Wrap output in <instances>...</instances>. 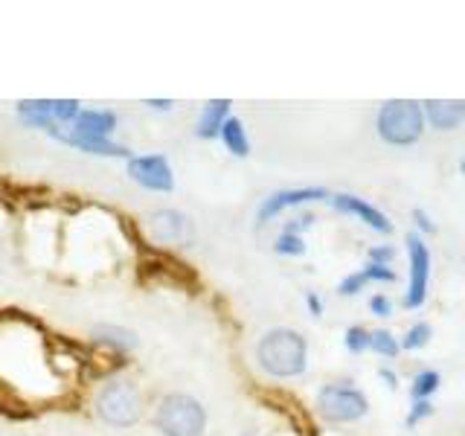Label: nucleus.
Here are the masks:
<instances>
[{
	"label": "nucleus",
	"mask_w": 465,
	"mask_h": 436,
	"mask_svg": "<svg viewBox=\"0 0 465 436\" xmlns=\"http://www.w3.org/2000/svg\"><path fill=\"white\" fill-rule=\"evenodd\" d=\"M305 302H309V309H312L314 317L323 314V300H320L317 294H305Z\"/></svg>",
	"instance_id": "c756f323"
},
{
	"label": "nucleus",
	"mask_w": 465,
	"mask_h": 436,
	"mask_svg": "<svg viewBox=\"0 0 465 436\" xmlns=\"http://www.w3.org/2000/svg\"><path fill=\"white\" fill-rule=\"evenodd\" d=\"M363 273V280H367V285L370 282H396V271H390L387 265H370L361 271Z\"/></svg>",
	"instance_id": "5701e85b"
},
{
	"label": "nucleus",
	"mask_w": 465,
	"mask_h": 436,
	"mask_svg": "<svg viewBox=\"0 0 465 436\" xmlns=\"http://www.w3.org/2000/svg\"><path fill=\"white\" fill-rule=\"evenodd\" d=\"M413 218H416V224L425 230V233H436V224L428 218V213L425 210H413Z\"/></svg>",
	"instance_id": "c85d7f7f"
},
{
	"label": "nucleus",
	"mask_w": 465,
	"mask_h": 436,
	"mask_svg": "<svg viewBox=\"0 0 465 436\" xmlns=\"http://www.w3.org/2000/svg\"><path fill=\"white\" fill-rule=\"evenodd\" d=\"M317 411L326 421L343 425V421H358L361 416H367L370 401L361 390L346 387V384H326L317 392Z\"/></svg>",
	"instance_id": "39448f33"
},
{
	"label": "nucleus",
	"mask_w": 465,
	"mask_h": 436,
	"mask_svg": "<svg viewBox=\"0 0 465 436\" xmlns=\"http://www.w3.org/2000/svg\"><path fill=\"white\" fill-rule=\"evenodd\" d=\"M378 137L390 145H413L425 131V111L411 99H390L378 111Z\"/></svg>",
	"instance_id": "20e7f679"
},
{
	"label": "nucleus",
	"mask_w": 465,
	"mask_h": 436,
	"mask_svg": "<svg viewBox=\"0 0 465 436\" xmlns=\"http://www.w3.org/2000/svg\"><path fill=\"white\" fill-rule=\"evenodd\" d=\"M145 105L154 108V111H169V108L174 105V102H172V99H149V102H145Z\"/></svg>",
	"instance_id": "7c9ffc66"
},
{
	"label": "nucleus",
	"mask_w": 465,
	"mask_h": 436,
	"mask_svg": "<svg viewBox=\"0 0 465 436\" xmlns=\"http://www.w3.org/2000/svg\"><path fill=\"white\" fill-rule=\"evenodd\" d=\"M18 120L29 128H41V131H58L53 120V99H26L18 102Z\"/></svg>",
	"instance_id": "2eb2a0df"
},
{
	"label": "nucleus",
	"mask_w": 465,
	"mask_h": 436,
	"mask_svg": "<svg viewBox=\"0 0 465 436\" xmlns=\"http://www.w3.org/2000/svg\"><path fill=\"white\" fill-rule=\"evenodd\" d=\"M343 343H346V349H349L352 355H361V352H367V349H370L372 334H370L367 329H363V326H349Z\"/></svg>",
	"instance_id": "aec40b11"
},
{
	"label": "nucleus",
	"mask_w": 465,
	"mask_h": 436,
	"mask_svg": "<svg viewBox=\"0 0 465 436\" xmlns=\"http://www.w3.org/2000/svg\"><path fill=\"white\" fill-rule=\"evenodd\" d=\"M331 207L338 210V213H343V215H355V218H361L363 224H370V227L378 230V233H392V222H390V218H387L381 210H375L372 203H367L363 198H358V195H349V193L334 195V198H331Z\"/></svg>",
	"instance_id": "1a4fd4ad"
},
{
	"label": "nucleus",
	"mask_w": 465,
	"mask_h": 436,
	"mask_svg": "<svg viewBox=\"0 0 465 436\" xmlns=\"http://www.w3.org/2000/svg\"><path fill=\"white\" fill-rule=\"evenodd\" d=\"M440 372H433V370H425V372H419L416 378H413V384H411V396H413V401H428L436 390H440Z\"/></svg>",
	"instance_id": "a211bd4d"
},
{
	"label": "nucleus",
	"mask_w": 465,
	"mask_h": 436,
	"mask_svg": "<svg viewBox=\"0 0 465 436\" xmlns=\"http://www.w3.org/2000/svg\"><path fill=\"white\" fill-rule=\"evenodd\" d=\"M378 375L384 378V382H387V387H392V390L399 387V384H396V372H392V370H378Z\"/></svg>",
	"instance_id": "2f4dec72"
},
{
	"label": "nucleus",
	"mask_w": 465,
	"mask_h": 436,
	"mask_svg": "<svg viewBox=\"0 0 465 436\" xmlns=\"http://www.w3.org/2000/svg\"><path fill=\"white\" fill-rule=\"evenodd\" d=\"M53 137H58L67 145H76V149L87 154H102V157H128V149L116 145L114 140H102V137H87V134H73L70 128H58L53 131Z\"/></svg>",
	"instance_id": "f8f14e48"
},
{
	"label": "nucleus",
	"mask_w": 465,
	"mask_h": 436,
	"mask_svg": "<svg viewBox=\"0 0 465 436\" xmlns=\"http://www.w3.org/2000/svg\"><path fill=\"white\" fill-rule=\"evenodd\" d=\"M230 105H232L230 99H213V102H207L203 111H201V116H198L195 134L201 140H215L218 134H222V125L227 123V116H230Z\"/></svg>",
	"instance_id": "4468645a"
},
{
	"label": "nucleus",
	"mask_w": 465,
	"mask_h": 436,
	"mask_svg": "<svg viewBox=\"0 0 465 436\" xmlns=\"http://www.w3.org/2000/svg\"><path fill=\"white\" fill-rule=\"evenodd\" d=\"M259 367L273 378H297L305 372V361H309V346L305 338L294 329H271L262 334L256 346Z\"/></svg>",
	"instance_id": "f257e3e1"
},
{
	"label": "nucleus",
	"mask_w": 465,
	"mask_h": 436,
	"mask_svg": "<svg viewBox=\"0 0 465 436\" xmlns=\"http://www.w3.org/2000/svg\"><path fill=\"white\" fill-rule=\"evenodd\" d=\"M407 256H411V285H407L404 305L407 309H419L425 302L430 285V251L419 233H407Z\"/></svg>",
	"instance_id": "423d86ee"
},
{
	"label": "nucleus",
	"mask_w": 465,
	"mask_h": 436,
	"mask_svg": "<svg viewBox=\"0 0 465 436\" xmlns=\"http://www.w3.org/2000/svg\"><path fill=\"white\" fill-rule=\"evenodd\" d=\"M428 341H430V326L428 323H416L411 332L404 334L401 349H407V352H416V349L428 346Z\"/></svg>",
	"instance_id": "4be33fe9"
},
{
	"label": "nucleus",
	"mask_w": 465,
	"mask_h": 436,
	"mask_svg": "<svg viewBox=\"0 0 465 436\" xmlns=\"http://www.w3.org/2000/svg\"><path fill=\"white\" fill-rule=\"evenodd\" d=\"M128 178L152 193H172L174 174L163 154H140L128 160Z\"/></svg>",
	"instance_id": "0eeeda50"
},
{
	"label": "nucleus",
	"mask_w": 465,
	"mask_h": 436,
	"mask_svg": "<svg viewBox=\"0 0 465 436\" xmlns=\"http://www.w3.org/2000/svg\"><path fill=\"white\" fill-rule=\"evenodd\" d=\"M312 222H314V215H300V218H294V222L285 227V233H294V236H300L305 227H312Z\"/></svg>",
	"instance_id": "cd10ccee"
},
{
	"label": "nucleus",
	"mask_w": 465,
	"mask_h": 436,
	"mask_svg": "<svg viewBox=\"0 0 465 436\" xmlns=\"http://www.w3.org/2000/svg\"><path fill=\"white\" fill-rule=\"evenodd\" d=\"M154 428L163 436H203L207 411L186 392H169L154 407Z\"/></svg>",
	"instance_id": "7ed1b4c3"
},
{
	"label": "nucleus",
	"mask_w": 465,
	"mask_h": 436,
	"mask_svg": "<svg viewBox=\"0 0 465 436\" xmlns=\"http://www.w3.org/2000/svg\"><path fill=\"white\" fill-rule=\"evenodd\" d=\"M244 436H256V431H247V433H244Z\"/></svg>",
	"instance_id": "473e14b6"
},
{
	"label": "nucleus",
	"mask_w": 465,
	"mask_h": 436,
	"mask_svg": "<svg viewBox=\"0 0 465 436\" xmlns=\"http://www.w3.org/2000/svg\"><path fill=\"white\" fill-rule=\"evenodd\" d=\"M94 411L108 428H134L143 416V392L131 378H111L99 387Z\"/></svg>",
	"instance_id": "f03ea898"
},
{
	"label": "nucleus",
	"mask_w": 465,
	"mask_h": 436,
	"mask_svg": "<svg viewBox=\"0 0 465 436\" xmlns=\"http://www.w3.org/2000/svg\"><path fill=\"white\" fill-rule=\"evenodd\" d=\"M114 128H116L114 111H82L79 120L70 125L73 134H87V137H102V140H111Z\"/></svg>",
	"instance_id": "ddd939ff"
},
{
	"label": "nucleus",
	"mask_w": 465,
	"mask_h": 436,
	"mask_svg": "<svg viewBox=\"0 0 465 436\" xmlns=\"http://www.w3.org/2000/svg\"><path fill=\"white\" fill-rule=\"evenodd\" d=\"M149 230L157 242L174 244V242H183L189 236V218L178 210H157L149 218Z\"/></svg>",
	"instance_id": "9d476101"
},
{
	"label": "nucleus",
	"mask_w": 465,
	"mask_h": 436,
	"mask_svg": "<svg viewBox=\"0 0 465 436\" xmlns=\"http://www.w3.org/2000/svg\"><path fill=\"white\" fill-rule=\"evenodd\" d=\"M370 349L372 352H378L381 358H396L399 352H401V343L392 338V334L387 332V329H378V332H372V343H370Z\"/></svg>",
	"instance_id": "6ab92c4d"
},
{
	"label": "nucleus",
	"mask_w": 465,
	"mask_h": 436,
	"mask_svg": "<svg viewBox=\"0 0 465 436\" xmlns=\"http://www.w3.org/2000/svg\"><path fill=\"white\" fill-rule=\"evenodd\" d=\"M425 116L433 128L450 131L465 120V99H430L425 102Z\"/></svg>",
	"instance_id": "9b49d317"
},
{
	"label": "nucleus",
	"mask_w": 465,
	"mask_h": 436,
	"mask_svg": "<svg viewBox=\"0 0 465 436\" xmlns=\"http://www.w3.org/2000/svg\"><path fill=\"white\" fill-rule=\"evenodd\" d=\"M430 413H433V404H430V401H416V404H413V411L407 413L404 425H407V428H413V425H419V421L425 419V416H430Z\"/></svg>",
	"instance_id": "393cba45"
},
{
	"label": "nucleus",
	"mask_w": 465,
	"mask_h": 436,
	"mask_svg": "<svg viewBox=\"0 0 465 436\" xmlns=\"http://www.w3.org/2000/svg\"><path fill=\"white\" fill-rule=\"evenodd\" d=\"M396 259V247H390V244H381V247H372L370 251V262L372 265H387V262Z\"/></svg>",
	"instance_id": "a878e982"
},
{
	"label": "nucleus",
	"mask_w": 465,
	"mask_h": 436,
	"mask_svg": "<svg viewBox=\"0 0 465 436\" xmlns=\"http://www.w3.org/2000/svg\"><path fill=\"white\" fill-rule=\"evenodd\" d=\"M218 137H222V143L227 145L230 154H236V157L251 154V140H247V131H244L239 116H227V123L222 125V134Z\"/></svg>",
	"instance_id": "dca6fc26"
},
{
	"label": "nucleus",
	"mask_w": 465,
	"mask_h": 436,
	"mask_svg": "<svg viewBox=\"0 0 465 436\" xmlns=\"http://www.w3.org/2000/svg\"><path fill=\"white\" fill-rule=\"evenodd\" d=\"M273 251L280 256H302L305 253V242H302V236H294V233H282V236L276 239Z\"/></svg>",
	"instance_id": "412c9836"
},
{
	"label": "nucleus",
	"mask_w": 465,
	"mask_h": 436,
	"mask_svg": "<svg viewBox=\"0 0 465 436\" xmlns=\"http://www.w3.org/2000/svg\"><path fill=\"white\" fill-rule=\"evenodd\" d=\"M462 174H465V160H462Z\"/></svg>",
	"instance_id": "72a5a7b5"
},
{
	"label": "nucleus",
	"mask_w": 465,
	"mask_h": 436,
	"mask_svg": "<svg viewBox=\"0 0 465 436\" xmlns=\"http://www.w3.org/2000/svg\"><path fill=\"white\" fill-rule=\"evenodd\" d=\"M363 285H367V280H363V273L358 271V273H352V276H346V280L338 285V291H341L343 297H355Z\"/></svg>",
	"instance_id": "b1692460"
},
{
	"label": "nucleus",
	"mask_w": 465,
	"mask_h": 436,
	"mask_svg": "<svg viewBox=\"0 0 465 436\" xmlns=\"http://www.w3.org/2000/svg\"><path fill=\"white\" fill-rule=\"evenodd\" d=\"M320 198H329V189L326 186H300V189H280V193L268 195L262 201L259 207V222L265 224L268 218L280 215L288 207H300V203H309V201H320Z\"/></svg>",
	"instance_id": "6e6552de"
},
{
	"label": "nucleus",
	"mask_w": 465,
	"mask_h": 436,
	"mask_svg": "<svg viewBox=\"0 0 465 436\" xmlns=\"http://www.w3.org/2000/svg\"><path fill=\"white\" fill-rule=\"evenodd\" d=\"M370 312H372L375 317H390V314H392V302H390V297L375 294V297L370 300Z\"/></svg>",
	"instance_id": "bb28decb"
},
{
	"label": "nucleus",
	"mask_w": 465,
	"mask_h": 436,
	"mask_svg": "<svg viewBox=\"0 0 465 436\" xmlns=\"http://www.w3.org/2000/svg\"><path fill=\"white\" fill-rule=\"evenodd\" d=\"M94 338H96L99 343H111L114 349H120V352H125V349H134V346H137L134 332H125V329H116V326H96V329H94Z\"/></svg>",
	"instance_id": "f3484780"
}]
</instances>
